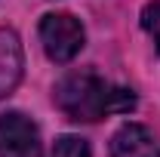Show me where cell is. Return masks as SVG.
Instances as JSON below:
<instances>
[{
	"mask_svg": "<svg viewBox=\"0 0 160 157\" xmlns=\"http://www.w3.org/2000/svg\"><path fill=\"white\" fill-rule=\"evenodd\" d=\"M40 43H43V53L56 65H65L83 49L86 31L80 19H74L71 13H46L40 19Z\"/></svg>",
	"mask_w": 160,
	"mask_h": 157,
	"instance_id": "obj_2",
	"label": "cell"
},
{
	"mask_svg": "<svg viewBox=\"0 0 160 157\" xmlns=\"http://www.w3.org/2000/svg\"><path fill=\"white\" fill-rule=\"evenodd\" d=\"M22 74H25V53L22 40L12 28H0V99L16 93Z\"/></svg>",
	"mask_w": 160,
	"mask_h": 157,
	"instance_id": "obj_4",
	"label": "cell"
},
{
	"mask_svg": "<svg viewBox=\"0 0 160 157\" xmlns=\"http://www.w3.org/2000/svg\"><path fill=\"white\" fill-rule=\"evenodd\" d=\"M0 157H43L40 129L22 111L0 117Z\"/></svg>",
	"mask_w": 160,
	"mask_h": 157,
	"instance_id": "obj_3",
	"label": "cell"
},
{
	"mask_svg": "<svg viewBox=\"0 0 160 157\" xmlns=\"http://www.w3.org/2000/svg\"><path fill=\"white\" fill-rule=\"evenodd\" d=\"M142 28L151 34V40H154V46H157V53H160V0H151L142 9Z\"/></svg>",
	"mask_w": 160,
	"mask_h": 157,
	"instance_id": "obj_7",
	"label": "cell"
},
{
	"mask_svg": "<svg viewBox=\"0 0 160 157\" xmlns=\"http://www.w3.org/2000/svg\"><path fill=\"white\" fill-rule=\"evenodd\" d=\"M52 157H92V154H89L86 139H80V136H62L59 142H56V148H52Z\"/></svg>",
	"mask_w": 160,
	"mask_h": 157,
	"instance_id": "obj_6",
	"label": "cell"
},
{
	"mask_svg": "<svg viewBox=\"0 0 160 157\" xmlns=\"http://www.w3.org/2000/svg\"><path fill=\"white\" fill-rule=\"evenodd\" d=\"M52 102L65 117L96 123V120L111 117V114L132 111L136 108V93L99 77L92 71H74V74H65L56 83Z\"/></svg>",
	"mask_w": 160,
	"mask_h": 157,
	"instance_id": "obj_1",
	"label": "cell"
},
{
	"mask_svg": "<svg viewBox=\"0 0 160 157\" xmlns=\"http://www.w3.org/2000/svg\"><path fill=\"white\" fill-rule=\"evenodd\" d=\"M111 157H160V145L148 126L123 123L111 136Z\"/></svg>",
	"mask_w": 160,
	"mask_h": 157,
	"instance_id": "obj_5",
	"label": "cell"
}]
</instances>
